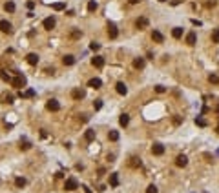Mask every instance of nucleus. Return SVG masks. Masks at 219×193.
I'll list each match as a JSON object with an SVG mask.
<instances>
[{"label":"nucleus","mask_w":219,"mask_h":193,"mask_svg":"<svg viewBox=\"0 0 219 193\" xmlns=\"http://www.w3.org/2000/svg\"><path fill=\"white\" fill-rule=\"evenodd\" d=\"M77 188H79L77 179H73V177L66 179V184H64V190H66V191H73V190H77Z\"/></svg>","instance_id":"f257e3e1"},{"label":"nucleus","mask_w":219,"mask_h":193,"mask_svg":"<svg viewBox=\"0 0 219 193\" xmlns=\"http://www.w3.org/2000/svg\"><path fill=\"white\" fill-rule=\"evenodd\" d=\"M71 97L75 98V100H82V98L86 97V91H84L82 87H75V89L71 91Z\"/></svg>","instance_id":"f03ea898"},{"label":"nucleus","mask_w":219,"mask_h":193,"mask_svg":"<svg viewBox=\"0 0 219 193\" xmlns=\"http://www.w3.org/2000/svg\"><path fill=\"white\" fill-rule=\"evenodd\" d=\"M55 24H57V20H55V17H48L46 20L42 22V26H44V29H48V31H51V29L55 27Z\"/></svg>","instance_id":"7ed1b4c3"},{"label":"nucleus","mask_w":219,"mask_h":193,"mask_svg":"<svg viewBox=\"0 0 219 193\" xmlns=\"http://www.w3.org/2000/svg\"><path fill=\"white\" fill-rule=\"evenodd\" d=\"M46 108H48L49 111H58V110H60V104H58V100H55V98H51V100H48Z\"/></svg>","instance_id":"20e7f679"},{"label":"nucleus","mask_w":219,"mask_h":193,"mask_svg":"<svg viewBox=\"0 0 219 193\" xmlns=\"http://www.w3.org/2000/svg\"><path fill=\"white\" fill-rule=\"evenodd\" d=\"M117 35H119L117 26H115L113 22H110V24H108V37H110V38H117Z\"/></svg>","instance_id":"39448f33"},{"label":"nucleus","mask_w":219,"mask_h":193,"mask_svg":"<svg viewBox=\"0 0 219 193\" xmlns=\"http://www.w3.org/2000/svg\"><path fill=\"white\" fill-rule=\"evenodd\" d=\"M11 84H13L15 87H22V86H26V77H24V75H18L17 78H13V80H11Z\"/></svg>","instance_id":"423d86ee"},{"label":"nucleus","mask_w":219,"mask_h":193,"mask_svg":"<svg viewBox=\"0 0 219 193\" xmlns=\"http://www.w3.org/2000/svg\"><path fill=\"white\" fill-rule=\"evenodd\" d=\"M26 60H28L29 66H37V64H38V55H37V53H29V55L26 57Z\"/></svg>","instance_id":"0eeeda50"},{"label":"nucleus","mask_w":219,"mask_h":193,"mask_svg":"<svg viewBox=\"0 0 219 193\" xmlns=\"http://www.w3.org/2000/svg\"><path fill=\"white\" fill-rule=\"evenodd\" d=\"M152 38H153V40H155L157 44H163V42H164L163 33H161V31H157V29H153V31H152Z\"/></svg>","instance_id":"6e6552de"},{"label":"nucleus","mask_w":219,"mask_h":193,"mask_svg":"<svg viewBox=\"0 0 219 193\" xmlns=\"http://www.w3.org/2000/svg\"><path fill=\"white\" fill-rule=\"evenodd\" d=\"M152 153H153V155H157V157H161L164 153V146L163 144H153L152 146Z\"/></svg>","instance_id":"1a4fd4ad"},{"label":"nucleus","mask_w":219,"mask_h":193,"mask_svg":"<svg viewBox=\"0 0 219 193\" xmlns=\"http://www.w3.org/2000/svg\"><path fill=\"white\" fill-rule=\"evenodd\" d=\"M175 164H177L179 168H185V166L188 164V157H186V155H179L177 159H175Z\"/></svg>","instance_id":"9d476101"},{"label":"nucleus","mask_w":219,"mask_h":193,"mask_svg":"<svg viewBox=\"0 0 219 193\" xmlns=\"http://www.w3.org/2000/svg\"><path fill=\"white\" fill-rule=\"evenodd\" d=\"M88 86L89 87H95V89H97V87H101L102 86V80H101V78H89V80H88Z\"/></svg>","instance_id":"9b49d317"},{"label":"nucleus","mask_w":219,"mask_h":193,"mask_svg":"<svg viewBox=\"0 0 219 193\" xmlns=\"http://www.w3.org/2000/svg\"><path fill=\"white\" fill-rule=\"evenodd\" d=\"M62 64L64 66H73V64H75V57L73 55H64L62 57Z\"/></svg>","instance_id":"f8f14e48"},{"label":"nucleus","mask_w":219,"mask_h":193,"mask_svg":"<svg viewBox=\"0 0 219 193\" xmlns=\"http://www.w3.org/2000/svg\"><path fill=\"white\" fill-rule=\"evenodd\" d=\"M115 89H117L119 95H126V93H128V87L124 86V82H117L115 84Z\"/></svg>","instance_id":"ddd939ff"},{"label":"nucleus","mask_w":219,"mask_h":193,"mask_svg":"<svg viewBox=\"0 0 219 193\" xmlns=\"http://www.w3.org/2000/svg\"><path fill=\"white\" fill-rule=\"evenodd\" d=\"M0 31H4V33H11V24H9L7 20H0Z\"/></svg>","instance_id":"4468645a"},{"label":"nucleus","mask_w":219,"mask_h":193,"mask_svg":"<svg viewBox=\"0 0 219 193\" xmlns=\"http://www.w3.org/2000/svg\"><path fill=\"white\" fill-rule=\"evenodd\" d=\"M91 64H93L95 67H102V66H104V58H102V57H93V58H91Z\"/></svg>","instance_id":"2eb2a0df"},{"label":"nucleus","mask_w":219,"mask_h":193,"mask_svg":"<svg viewBox=\"0 0 219 193\" xmlns=\"http://www.w3.org/2000/svg\"><path fill=\"white\" fill-rule=\"evenodd\" d=\"M135 26H137V29H144L148 26V18H144V17H141L139 18V20L135 22Z\"/></svg>","instance_id":"dca6fc26"},{"label":"nucleus","mask_w":219,"mask_h":193,"mask_svg":"<svg viewBox=\"0 0 219 193\" xmlns=\"http://www.w3.org/2000/svg\"><path fill=\"white\" fill-rule=\"evenodd\" d=\"M128 122H130V117H128L126 113H122V115L119 117V124H121L122 128H126V126H128Z\"/></svg>","instance_id":"f3484780"},{"label":"nucleus","mask_w":219,"mask_h":193,"mask_svg":"<svg viewBox=\"0 0 219 193\" xmlns=\"http://www.w3.org/2000/svg\"><path fill=\"white\" fill-rule=\"evenodd\" d=\"M195 40H197V37H195V33H193V31L186 35V44H188V46H193Z\"/></svg>","instance_id":"a211bd4d"},{"label":"nucleus","mask_w":219,"mask_h":193,"mask_svg":"<svg viewBox=\"0 0 219 193\" xmlns=\"http://www.w3.org/2000/svg\"><path fill=\"white\" fill-rule=\"evenodd\" d=\"M144 64H146V62H144V58L139 57V58H135V60H133V67H135V69H142Z\"/></svg>","instance_id":"6ab92c4d"},{"label":"nucleus","mask_w":219,"mask_h":193,"mask_svg":"<svg viewBox=\"0 0 219 193\" xmlns=\"http://www.w3.org/2000/svg\"><path fill=\"white\" fill-rule=\"evenodd\" d=\"M84 138H86L88 142L95 140V131H93V130H86V133H84Z\"/></svg>","instance_id":"aec40b11"},{"label":"nucleus","mask_w":219,"mask_h":193,"mask_svg":"<svg viewBox=\"0 0 219 193\" xmlns=\"http://www.w3.org/2000/svg\"><path fill=\"white\" fill-rule=\"evenodd\" d=\"M110 186H119V177H117V173H112V175H110Z\"/></svg>","instance_id":"412c9836"},{"label":"nucleus","mask_w":219,"mask_h":193,"mask_svg":"<svg viewBox=\"0 0 219 193\" xmlns=\"http://www.w3.org/2000/svg\"><path fill=\"white\" fill-rule=\"evenodd\" d=\"M35 95V91L33 89H28V91H18V97H22V98H29V97H33Z\"/></svg>","instance_id":"4be33fe9"},{"label":"nucleus","mask_w":219,"mask_h":193,"mask_svg":"<svg viewBox=\"0 0 219 193\" xmlns=\"http://www.w3.org/2000/svg\"><path fill=\"white\" fill-rule=\"evenodd\" d=\"M15 184H17V188H24L26 186V179H24V177H17V179H15Z\"/></svg>","instance_id":"5701e85b"},{"label":"nucleus","mask_w":219,"mask_h":193,"mask_svg":"<svg viewBox=\"0 0 219 193\" xmlns=\"http://www.w3.org/2000/svg\"><path fill=\"white\" fill-rule=\"evenodd\" d=\"M4 9H6L7 13H13V11H15V4L11 2V0H9V2H6V4H4Z\"/></svg>","instance_id":"b1692460"},{"label":"nucleus","mask_w":219,"mask_h":193,"mask_svg":"<svg viewBox=\"0 0 219 193\" xmlns=\"http://www.w3.org/2000/svg\"><path fill=\"white\" fill-rule=\"evenodd\" d=\"M172 35H173V38H181L183 37V27H173Z\"/></svg>","instance_id":"393cba45"},{"label":"nucleus","mask_w":219,"mask_h":193,"mask_svg":"<svg viewBox=\"0 0 219 193\" xmlns=\"http://www.w3.org/2000/svg\"><path fill=\"white\" fill-rule=\"evenodd\" d=\"M88 11L89 13L97 11V2H95V0H89V2H88Z\"/></svg>","instance_id":"a878e982"},{"label":"nucleus","mask_w":219,"mask_h":193,"mask_svg":"<svg viewBox=\"0 0 219 193\" xmlns=\"http://www.w3.org/2000/svg\"><path fill=\"white\" fill-rule=\"evenodd\" d=\"M108 138H110L112 142H117V140H119V133H117V131H110V133H108Z\"/></svg>","instance_id":"bb28decb"},{"label":"nucleus","mask_w":219,"mask_h":193,"mask_svg":"<svg viewBox=\"0 0 219 193\" xmlns=\"http://www.w3.org/2000/svg\"><path fill=\"white\" fill-rule=\"evenodd\" d=\"M130 166H132V168H141V159H137V157H132Z\"/></svg>","instance_id":"cd10ccee"},{"label":"nucleus","mask_w":219,"mask_h":193,"mask_svg":"<svg viewBox=\"0 0 219 193\" xmlns=\"http://www.w3.org/2000/svg\"><path fill=\"white\" fill-rule=\"evenodd\" d=\"M212 42H214V44H219V27L214 29V33H212Z\"/></svg>","instance_id":"c85d7f7f"},{"label":"nucleus","mask_w":219,"mask_h":193,"mask_svg":"<svg viewBox=\"0 0 219 193\" xmlns=\"http://www.w3.org/2000/svg\"><path fill=\"white\" fill-rule=\"evenodd\" d=\"M64 7H66V4H64V2H55V4H53V9H55V11H62Z\"/></svg>","instance_id":"c756f323"},{"label":"nucleus","mask_w":219,"mask_h":193,"mask_svg":"<svg viewBox=\"0 0 219 193\" xmlns=\"http://www.w3.org/2000/svg\"><path fill=\"white\" fill-rule=\"evenodd\" d=\"M208 80H210L212 84H216V82H219V77L216 75V73H212V75H208Z\"/></svg>","instance_id":"7c9ffc66"},{"label":"nucleus","mask_w":219,"mask_h":193,"mask_svg":"<svg viewBox=\"0 0 219 193\" xmlns=\"http://www.w3.org/2000/svg\"><path fill=\"white\" fill-rule=\"evenodd\" d=\"M29 148H31V144L28 140H20V150H29Z\"/></svg>","instance_id":"2f4dec72"},{"label":"nucleus","mask_w":219,"mask_h":193,"mask_svg":"<svg viewBox=\"0 0 219 193\" xmlns=\"http://www.w3.org/2000/svg\"><path fill=\"white\" fill-rule=\"evenodd\" d=\"M195 124H197V126H201V128H205V126H206V120H203L201 117H197V118H195Z\"/></svg>","instance_id":"473e14b6"},{"label":"nucleus","mask_w":219,"mask_h":193,"mask_svg":"<svg viewBox=\"0 0 219 193\" xmlns=\"http://www.w3.org/2000/svg\"><path fill=\"white\" fill-rule=\"evenodd\" d=\"M101 108H102V100H95V102H93V110H101Z\"/></svg>","instance_id":"72a5a7b5"},{"label":"nucleus","mask_w":219,"mask_h":193,"mask_svg":"<svg viewBox=\"0 0 219 193\" xmlns=\"http://www.w3.org/2000/svg\"><path fill=\"white\" fill-rule=\"evenodd\" d=\"M82 37V33L79 31V29H75V31H71V38H81Z\"/></svg>","instance_id":"f704fd0d"},{"label":"nucleus","mask_w":219,"mask_h":193,"mask_svg":"<svg viewBox=\"0 0 219 193\" xmlns=\"http://www.w3.org/2000/svg\"><path fill=\"white\" fill-rule=\"evenodd\" d=\"M99 47H101V46H99V42H91V44H89V49H91V51H97Z\"/></svg>","instance_id":"c9c22d12"},{"label":"nucleus","mask_w":219,"mask_h":193,"mask_svg":"<svg viewBox=\"0 0 219 193\" xmlns=\"http://www.w3.org/2000/svg\"><path fill=\"white\" fill-rule=\"evenodd\" d=\"M146 193H159V191H157V188H155V186L152 184V186H148V190H146Z\"/></svg>","instance_id":"e433bc0d"},{"label":"nucleus","mask_w":219,"mask_h":193,"mask_svg":"<svg viewBox=\"0 0 219 193\" xmlns=\"http://www.w3.org/2000/svg\"><path fill=\"white\" fill-rule=\"evenodd\" d=\"M13 100H15L13 95H6V102H7V104H13Z\"/></svg>","instance_id":"4c0bfd02"},{"label":"nucleus","mask_w":219,"mask_h":193,"mask_svg":"<svg viewBox=\"0 0 219 193\" xmlns=\"http://www.w3.org/2000/svg\"><path fill=\"white\" fill-rule=\"evenodd\" d=\"M0 77H2V78H4V80H7V82H11V78H9V77L6 75V73H4V71H0Z\"/></svg>","instance_id":"58836bf2"},{"label":"nucleus","mask_w":219,"mask_h":193,"mask_svg":"<svg viewBox=\"0 0 219 193\" xmlns=\"http://www.w3.org/2000/svg\"><path fill=\"white\" fill-rule=\"evenodd\" d=\"M155 91H157V93H164L166 89H164V86H155Z\"/></svg>","instance_id":"ea45409f"},{"label":"nucleus","mask_w":219,"mask_h":193,"mask_svg":"<svg viewBox=\"0 0 219 193\" xmlns=\"http://www.w3.org/2000/svg\"><path fill=\"white\" fill-rule=\"evenodd\" d=\"M173 124H175V126L181 124V117H175V118H173Z\"/></svg>","instance_id":"a19ab883"},{"label":"nucleus","mask_w":219,"mask_h":193,"mask_svg":"<svg viewBox=\"0 0 219 193\" xmlns=\"http://www.w3.org/2000/svg\"><path fill=\"white\" fill-rule=\"evenodd\" d=\"M206 6H208V7H212V6H216V0H210V2H206Z\"/></svg>","instance_id":"79ce46f5"},{"label":"nucleus","mask_w":219,"mask_h":193,"mask_svg":"<svg viewBox=\"0 0 219 193\" xmlns=\"http://www.w3.org/2000/svg\"><path fill=\"white\" fill-rule=\"evenodd\" d=\"M81 122H88V117L86 115H81Z\"/></svg>","instance_id":"37998d69"},{"label":"nucleus","mask_w":219,"mask_h":193,"mask_svg":"<svg viewBox=\"0 0 219 193\" xmlns=\"http://www.w3.org/2000/svg\"><path fill=\"white\" fill-rule=\"evenodd\" d=\"M141 0H130V4H139Z\"/></svg>","instance_id":"c03bdc74"},{"label":"nucleus","mask_w":219,"mask_h":193,"mask_svg":"<svg viewBox=\"0 0 219 193\" xmlns=\"http://www.w3.org/2000/svg\"><path fill=\"white\" fill-rule=\"evenodd\" d=\"M159 2H168V0H159Z\"/></svg>","instance_id":"a18cd8bd"},{"label":"nucleus","mask_w":219,"mask_h":193,"mask_svg":"<svg viewBox=\"0 0 219 193\" xmlns=\"http://www.w3.org/2000/svg\"><path fill=\"white\" fill-rule=\"evenodd\" d=\"M216 111H217V113H219V106H217V110H216Z\"/></svg>","instance_id":"49530a36"},{"label":"nucleus","mask_w":219,"mask_h":193,"mask_svg":"<svg viewBox=\"0 0 219 193\" xmlns=\"http://www.w3.org/2000/svg\"><path fill=\"white\" fill-rule=\"evenodd\" d=\"M217 133H219V124H217Z\"/></svg>","instance_id":"de8ad7c7"}]
</instances>
